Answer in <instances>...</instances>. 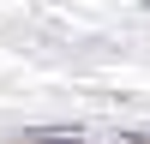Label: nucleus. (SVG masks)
Listing matches in <instances>:
<instances>
[{
  "mask_svg": "<svg viewBox=\"0 0 150 144\" xmlns=\"http://www.w3.org/2000/svg\"><path fill=\"white\" fill-rule=\"evenodd\" d=\"M36 144H78V138H36Z\"/></svg>",
  "mask_w": 150,
  "mask_h": 144,
  "instance_id": "f257e3e1",
  "label": "nucleus"
}]
</instances>
